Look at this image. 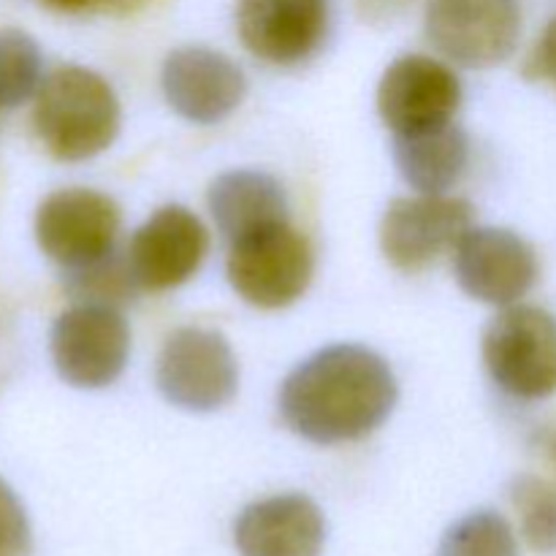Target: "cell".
<instances>
[{"label": "cell", "mask_w": 556, "mask_h": 556, "mask_svg": "<svg viewBox=\"0 0 556 556\" xmlns=\"http://www.w3.org/2000/svg\"><path fill=\"white\" fill-rule=\"evenodd\" d=\"M396 378L383 356L362 345H331L299 364L280 389V416L315 445L372 434L396 405Z\"/></svg>", "instance_id": "obj_1"}, {"label": "cell", "mask_w": 556, "mask_h": 556, "mask_svg": "<svg viewBox=\"0 0 556 556\" xmlns=\"http://www.w3.org/2000/svg\"><path fill=\"white\" fill-rule=\"evenodd\" d=\"M33 130L58 161H90L117 139L119 101L101 74L60 65L38 87Z\"/></svg>", "instance_id": "obj_2"}, {"label": "cell", "mask_w": 556, "mask_h": 556, "mask_svg": "<svg viewBox=\"0 0 556 556\" xmlns=\"http://www.w3.org/2000/svg\"><path fill=\"white\" fill-rule=\"evenodd\" d=\"M483 364L514 400L556 394V318L541 307L510 304L483 331Z\"/></svg>", "instance_id": "obj_3"}, {"label": "cell", "mask_w": 556, "mask_h": 556, "mask_svg": "<svg viewBox=\"0 0 556 556\" xmlns=\"http://www.w3.org/2000/svg\"><path fill=\"white\" fill-rule=\"evenodd\" d=\"M313 269V244L291 223H277L231 242L226 264L233 291L261 309H280L302 299Z\"/></svg>", "instance_id": "obj_4"}, {"label": "cell", "mask_w": 556, "mask_h": 556, "mask_svg": "<svg viewBox=\"0 0 556 556\" xmlns=\"http://www.w3.org/2000/svg\"><path fill=\"white\" fill-rule=\"evenodd\" d=\"M429 43L462 68L503 65L521 38V0H429Z\"/></svg>", "instance_id": "obj_5"}, {"label": "cell", "mask_w": 556, "mask_h": 556, "mask_svg": "<svg viewBox=\"0 0 556 556\" xmlns=\"http://www.w3.org/2000/svg\"><path fill=\"white\" fill-rule=\"evenodd\" d=\"M237 386V356L220 331L185 326L168 337L157 356V389L182 410H220L233 400Z\"/></svg>", "instance_id": "obj_6"}, {"label": "cell", "mask_w": 556, "mask_h": 556, "mask_svg": "<svg viewBox=\"0 0 556 556\" xmlns=\"http://www.w3.org/2000/svg\"><path fill=\"white\" fill-rule=\"evenodd\" d=\"M54 369L76 389H103L123 375L130 331L119 309L74 304L58 315L49 334Z\"/></svg>", "instance_id": "obj_7"}, {"label": "cell", "mask_w": 556, "mask_h": 556, "mask_svg": "<svg viewBox=\"0 0 556 556\" xmlns=\"http://www.w3.org/2000/svg\"><path fill=\"white\" fill-rule=\"evenodd\" d=\"M117 233L119 206L98 190H58L49 193L36 212L38 248L65 271L114 253Z\"/></svg>", "instance_id": "obj_8"}, {"label": "cell", "mask_w": 556, "mask_h": 556, "mask_svg": "<svg viewBox=\"0 0 556 556\" xmlns=\"http://www.w3.org/2000/svg\"><path fill=\"white\" fill-rule=\"evenodd\" d=\"M472 228V204L456 195L394 199L380 223V250L402 271H421Z\"/></svg>", "instance_id": "obj_9"}, {"label": "cell", "mask_w": 556, "mask_h": 556, "mask_svg": "<svg viewBox=\"0 0 556 556\" xmlns=\"http://www.w3.org/2000/svg\"><path fill=\"white\" fill-rule=\"evenodd\" d=\"M331 27V0H237L242 47L266 65L307 63Z\"/></svg>", "instance_id": "obj_10"}, {"label": "cell", "mask_w": 556, "mask_h": 556, "mask_svg": "<svg viewBox=\"0 0 556 556\" xmlns=\"http://www.w3.org/2000/svg\"><path fill=\"white\" fill-rule=\"evenodd\" d=\"M462 291L494 307H510L532 291L541 264L527 239L508 228H470L454 248Z\"/></svg>", "instance_id": "obj_11"}, {"label": "cell", "mask_w": 556, "mask_h": 556, "mask_svg": "<svg viewBox=\"0 0 556 556\" xmlns=\"http://www.w3.org/2000/svg\"><path fill=\"white\" fill-rule=\"evenodd\" d=\"M459 103V76L427 54H405L394 60L378 85L380 119L394 136L454 123Z\"/></svg>", "instance_id": "obj_12"}, {"label": "cell", "mask_w": 556, "mask_h": 556, "mask_svg": "<svg viewBox=\"0 0 556 556\" xmlns=\"http://www.w3.org/2000/svg\"><path fill=\"white\" fill-rule=\"evenodd\" d=\"M210 253V231L190 210L161 206L128 244V264L141 291L161 293L188 282Z\"/></svg>", "instance_id": "obj_13"}, {"label": "cell", "mask_w": 556, "mask_h": 556, "mask_svg": "<svg viewBox=\"0 0 556 556\" xmlns=\"http://www.w3.org/2000/svg\"><path fill=\"white\" fill-rule=\"evenodd\" d=\"M163 96L179 117L215 125L237 112L248 92L242 68L226 54L206 47H182L163 63Z\"/></svg>", "instance_id": "obj_14"}, {"label": "cell", "mask_w": 556, "mask_h": 556, "mask_svg": "<svg viewBox=\"0 0 556 556\" xmlns=\"http://www.w3.org/2000/svg\"><path fill=\"white\" fill-rule=\"evenodd\" d=\"M233 541L242 556H320L326 521L304 494H277L242 510Z\"/></svg>", "instance_id": "obj_15"}, {"label": "cell", "mask_w": 556, "mask_h": 556, "mask_svg": "<svg viewBox=\"0 0 556 556\" xmlns=\"http://www.w3.org/2000/svg\"><path fill=\"white\" fill-rule=\"evenodd\" d=\"M206 201L217 231L228 239V244L277 223H288V199L282 185L271 174L253 168L220 174L210 185Z\"/></svg>", "instance_id": "obj_16"}, {"label": "cell", "mask_w": 556, "mask_h": 556, "mask_svg": "<svg viewBox=\"0 0 556 556\" xmlns=\"http://www.w3.org/2000/svg\"><path fill=\"white\" fill-rule=\"evenodd\" d=\"M470 161V141L456 123L394 136V163L418 193L440 195L454 188Z\"/></svg>", "instance_id": "obj_17"}, {"label": "cell", "mask_w": 556, "mask_h": 556, "mask_svg": "<svg viewBox=\"0 0 556 556\" xmlns=\"http://www.w3.org/2000/svg\"><path fill=\"white\" fill-rule=\"evenodd\" d=\"M134 271H130L128 255L109 253L92 264L65 271V293L76 304H98V307L119 309L130 304L139 293Z\"/></svg>", "instance_id": "obj_18"}, {"label": "cell", "mask_w": 556, "mask_h": 556, "mask_svg": "<svg viewBox=\"0 0 556 556\" xmlns=\"http://www.w3.org/2000/svg\"><path fill=\"white\" fill-rule=\"evenodd\" d=\"M521 538L535 554H556V483L541 476H516L508 489Z\"/></svg>", "instance_id": "obj_19"}, {"label": "cell", "mask_w": 556, "mask_h": 556, "mask_svg": "<svg viewBox=\"0 0 556 556\" xmlns=\"http://www.w3.org/2000/svg\"><path fill=\"white\" fill-rule=\"evenodd\" d=\"M41 87V49L16 27L0 30V106H20Z\"/></svg>", "instance_id": "obj_20"}, {"label": "cell", "mask_w": 556, "mask_h": 556, "mask_svg": "<svg viewBox=\"0 0 556 556\" xmlns=\"http://www.w3.org/2000/svg\"><path fill=\"white\" fill-rule=\"evenodd\" d=\"M438 556H519V543L505 516L476 510L445 532Z\"/></svg>", "instance_id": "obj_21"}, {"label": "cell", "mask_w": 556, "mask_h": 556, "mask_svg": "<svg viewBox=\"0 0 556 556\" xmlns=\"http://www.w3.org/2000/svg\"><path fill=\"white\" fill-rule=\"evenodd\" d=\"M30 521L20 497L0 481V556H30Z\"/></svg>", "instance_id": "obj_22"}, {"label": "cell", "mask_w": 556, "mask_h": 556, "mask_svg": "<svg viewBox=\"0 0 556 556\" xmlns=\"http://www.w3.org/2000/svg\"><path fill=\"white\" fill-rule=\"evenodd\" d=\"M525 74L532 81H548L556 90V16L543 27L535 49L527 58Z\"/></svg>", "instance_id": "obj_23"}, {"label": "cell", "mask_w": 556, "mask_h": 556, "mask_svg": "<svg viewBox=\"0 0 556 556\" xmlns=\"http://www.w3.org/2000/svg\"><path fill=\"white\" fill-rule=\"evenodd\" d=\"M532 448H535V454L541 456L543 465L552 470L554 483H556V418L538 429L535 438H532Z\"/></svg>", "instance_id": "obj_24"}, {"label": "cell", "mask_w": 556, "mask_h": 556, "mask_svg": "<svg viewBox=\"0 0 556 556\" xmlns=\"http://www.w3.org/2000/svg\"><path fill=\"white\" fill-rule=\"evenodd\" d=\"M47 9L60 11V14H87V11H106L109 0H41Z\"/></svg>", "instance_id": "obj_25"}, {"label": "cell", "mask_w": 556, "mask_h": 556, "mask_svg": "<svg viewBox=\"0 0 556 556\" xmlns=\"http://www.w3.org/2000/svg\"><path fill=\"white\" fill-rule=\"evenodd\" d=\"M150 3H155V0H109L106 11H109V14L128 16V14H136V11L147 9Z\"/></svg>", "instance_id": "obj_26"}]
</instances>
